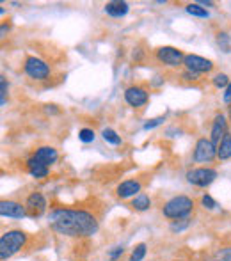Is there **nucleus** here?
Listing matches in <instances>:
<instances>
[{
	"label": "nucleus",
	"mask_w": 231,
	"mask_h": 261,
	"mask_svg": "<svg viewBox=\"0 0 231 261\" xmlns=\"http://www.w3.org/2000/svg\"><path fill=\"white\" fill-rule=\"evenodd\" d=\"M50 226L59 234L69 238L93 237L100 229L96 215L87 210L75 208H57L50 213Z\"/></svg>",
	"instance_id": "nucleus-1"
},
{
	"label": "nucleus",
	"mask_w": 231,
	"mask_h": 261,
	"mask_svg": "<svg viewBox=\"0 0 231 261\" xmlns=\"http://www.w3.org/2000/svg\"><path fill=\"white\" fill-rule=\"evenodd\" d=\"M27 233L21 229H9L0 237V259L6 261L20 252L27 244Z\"/></svg>",
	"instance_id": "nucleus-2"
},
{
	"label": "nucleus",
	"mask_w": 231,
	"mask_h": 261,
	"mask_svg": "<svg viewBox=\"0 0 231 261\" xmlns=\"http://www.w3.org/2000/svg\"><path fill=\"white\" fill-rule=\"evenodd\" d=\"M194 212V199L189 196H174L162 206V215L169 220H179L190 217Z\"/></svg>",
	"instance_id": "nucleus-3"
},
{
	"label": "nucleus",
	"mask_w": 231,
	"mask_h": 261,
	"mask_svg": "<svg viewBox=\"0 0 231 261\" xmlns=\"http://www.w3.org/2000/svg\"><path fill=\"white\" fill-rule=\"evenodd\" d=\"M185 178L190 185L204 189V187L212 185L217 179V171L212 167H196V169H190L185 174Z\"/></svg>",
	"instance_id": "nucleus-4"
},
{
	"label": "nucleus",
	"mask_w": 231,
	"mask_h": 261,
	"mask_svg": "<svg viewBox=\"0 0 231 261\" xmlns=\"http://www.w3.org/2000/svg\"><path fill=\"white\" fill-rule=\"evenodd\" d=\"M23 71L27 73V76H31L32 80H46L50 76V73H52V69H50V66L46 64L43 59L31 55V57L25 59Z\"/></svg>",
	"instance_id": "nucleus-5"
},
{
	"label": "nucleus",
	"mask_w": 231,
	"mask_h": 261,
	"mask_svg": "<svg viewBox=\"0 0 231 261\" xmlns=\"http://www.w3.org/2000/svg\"><path fill=\"white\" fill-rule=\"evenodd\" d=\"M155 57L160 64L169 66V68H179V66H183L185 54L174 46H160V48H157Z\"/></svg>",
	"instance_id": "nucleus-6"
},
{
	"label": "nucleus",
	"mask_w": 231,
	"mask_h": 261,
	"mask_svg": "<svg viewBox=\"0 0 231 261\" xmlns=\"http://www.w3.org/2000/svg\"><path fill=\"white\" fill-rule=\"evenodd\" d=\"M194 160L197 164H208L217 156V146L207 137H201L196 142V148H194Z\"/></svg>",
	"instance_id": "nucleus-7"
},
{
	"label": "nucleus",
	"mask_w": 231,
	"mask_h": 261,
	"mask_svg": "<svg viewBox=\"0 0 231 261\" xmlns=\"http://www.w3.org/2000/svg\"><path fill=\"white\" fill-rule=\"evenodd\" d=\"M183 66H185V69H189V71H192V73H197V75H201V73H210L212 69H214V62H212L210 59H204L196 54H187L185 59H183Z\"/></svg>",
	"instance_id": "nucleus-8"
},
{
	"label": "nucleus",
	"mask_w": 231,
	"mask_h": 261,
	"mask_svg": "<svg viewBox=\"0 0 231 261\" xmlns=\"http://www.w3.org/2000/svg\"><path fill=\"white\" fill-rule=\"evenodd\" d=\"M46 199L41 192H32L29 194V197L25 199V210H27V215L32 219H38V217L45 215L46 212Z\"/></svg>",
	"instance_id": "nucleus-9"
},
{
	"label": "nucleus",
	"mask_w": 231,
	"mask_h": 261,
	"mask_svg": "<svg viewBox=\"0 0 231 261\" xmlns=\"http://www.w3.org/2000/svg\"><path fill=\"white\" fill-rule=\"evenodd\" d=\"M149 93L142 86H130L124 89V101L134 109H141L148 103Z\"/></svg>",
	"instance_id": "nucleus-10"
},
{
	"label": "nucleus",
	"mask_w": 231,
	"mask_h": 261,
	"mask_svg": "<svg viewBox=\"0 0 231 261\" xmlns=\"http://www.w3.org/2000/svg\"><path fill=\"white\" fill-rule=\"evenodd\" d=\"M0 215L7 217V219H23L27 217V210H25V204L18 203V201L4 199L0 203Z\"/></svg>",
	"instance_id": "nucleus-11"
},
{
	"label": "nucleus",
	"mask_w": 231,
	"mask_h": 261,
	"mask_svg": "<svg viewBox=\"0 0 231 261\" xmlns=\"http://www.w3.org/2000/svg\"><path fill=\"white\" fill-rule=\"evenodd\" d=\"M142 190V183L139 179H124L117 185L116 194L121 199H128V197H135L139 196Z\"/></svg>",
	"instance_id": "nucleus-12"
},
{
	"label": "nucleus",
	"mask_w": 231,
	"mask_h": 261,
	"mask_svg": "<svg viewBox=\"0 0 231 261\" xmlns=\"http://www.w3.org/2000/svg\"><path fill=\"white\" fill-rule=\"evenodd\" d=\"M228 134V123H226V117L222 114H217L214 117V123H212V132H210V141L215 146H219V142L222 141V137Z\"/></svg>",
	"instance_id": "nucleus-13"
},
{
	"label": "nucleus",
	"mask_w": 231,
	"mask_h": 261,
	"mask_svg": "<svg viewBox=\"0 0 231 261\" xmlns=\"http://www.w3.org/2000/svg\"><path fill=\"white\" fill-rule=\"evenodd\" d=\"M25 169H27L29 174L36 179H43V178L48 176V167H46L43 162H39L34 155L27 158V162H25Z\"/></svg>",
	"instance_id": "nucleus-14"
},
{
	"label": "nucleus",
	"mask_w": 231,
	"mask_h": 261,
	"mask_svg": "<svg viewBox=\"0 0 231 261\" xmlns=\"http://www.w3.org/2000/svg\"><path fill=\"white\" fill-rule=\"evenodd\" d=\"M34 156L38 158L39 162H43V164H45L46 167L54 165V164H56V162L59 160L57 149H56V148H52V146H39V148L34 151Z\"/></svg>",
	"instance_id": "nucleus-15"
},
{
	"label": "nucleus",
	"mask_w": 231,
	"mask_h": 261,
	"mask_svg": "<svg viewBox=\"0 0 231 261\" xmlns=\"http://www.w3.org/2000/svg\"><path fill=\"white\" fill-rule=\"evenodd\" d=\"M105 13L109 14V16L112 18H123L128 14V11H130V6H128V2H123V0H111V2L105 4Z\"/></svg>",
	"instance_id": "nucleus-16"
},
{
	"label": "nucleus",
	"mask_w": 231,
	"mask_h": 261,
	"mask_svg": "<svg viewBox=\"0 0 231 261\" xmlns=\"http://www.w3.org/2000/svg\"><path fill=\"white\" fill-rule=\"evenodd\" d=\"M130 206L135 210V212H148L149 208H151V197L148 196V194L141 192L139 196H135L134 199H132Z\"/></svg>",
	"instance_id": "nucleus-17"
},
{
	"label": "nucleus",
	"mask_w": 231,
	"mask_h": 261,
	"mask_svg": "<svg viewBox=\"0 0 231 261\" xmlns=\"http://www.w3.org/2000/svg\"><path fill=\"white\" fill-rule=\"evenodd\" d=\"M217 158L219 160H229L231 158V132L222 137V141L217 146Z\"/></svg>",
	"instance_id": "nucleus-18"
},
{
	"label": "nucleus",
	"mask_w": 231,
	"mask_h": 261,
	"mask_svg": "<svg viewBox=\"0 0 231 261\" xmlns=\"http://www.w3.org/2000/svg\"><path fill=\"white\" fill-rule=\"evenodd\" d=\"M203 261H231V245H226V247L217 249V251H214Z\"/></svg>",
	"instance_id": "nucleus-19"
},
{
	"label": "nucleus",
	"mask_w": 231,
	"mask_h": 261,
	"mask_svg": "<svg viewBox=\"0 0 231 261\" xmlns=\"http://www.w3.org/2000/svg\"><path fill=\"white\" fill-rule=\"evenodd\" d=\"M101 137H104L105 142H109V144H112V146H121V144H123V139H121V135H117V132L112 130V128H104V130H101Z\"/></svg>",
	"instance_id": "nucleus-20"
},
{
	"label": "nucleus",
	"mask_w": 231,
	"mask_h": 261,
	"mask_svg": "<svg viewBox=\"0 0 231 261\" xmlns=\"http://www.w3.org/2000/svg\"><path fill=\"white\" fill-rule=\"evenodd\" d=\"M185 11L190 14V16H196V18H208L210 16V13H208L203 6H199L197 2L196 4H187Z\"/></svg>",
	"instance_id": "nucleus-21"
},
{
	"label": "nucleus",
	"mask_w": 231,
	"mask_h": 261,
	"mask_svg": "<svg viewBox=\"0 0 231 261\" xmlns=\"http://www.w3.org/2000/svg\"><path fill=\"white\" fill-rule=\"evenodd\" d=\"M146 252H148V245L146 244H137L134 249H132V254L128 261H142L146 256Z\"/></svg>",
	"instance_id": "nucleus-22"
},
{
	"label": "nucleus",
	"mask_w": 231,
	"mask_h": 261,
	"mask_svg": "<svg viewBox=\"0 0 231 261\" xmlns=\"http://www.w3.org/2000/svg\"><path fill=\"white\" fill-rule=\"evenodd\" d=\"M212 84H214V87H217V89H226L231 84V80L226 73H217V75L212 79Z\"/></svg>",
	"instance_id": "nucleus-23"
},
{
	"label": "nucleus",
	"mask_w": 231,
	"mask_h": 261,
	"mask_svg": "<svg viewBox=\"0 0 231 261\" xmlns=\"http://www.w3.org/2000/svg\"><path fill=\"white\" fill-rule=\"evenodd\" d=\"M189 226H190V217H187V219L173 220L169 227H171V231H173V233H182V231H185Z\"/></svg>",
	"instance_id": "nucleus-24"
},
{
	"label": "nucleus",
	"mask_w": 231,
	"mask_h": 261,
	"mask_svg": "<svg viewBox=\"0 0 231 261\" xmlns=\"http://www.w3.org/2000/svg\"><path fill=\"white\" fill-rule=\"evenodd\" d=\"M94 139H96V134H94V130H91V128H82V130H79V141L84 142V144H89Z\"/></svg>",
	"instance_id": "nucleus-25"
},
{
	"label": "nucleus",
	"mask_w": 231,
	"mask_h": 261,
	"mask_svg": "<svg viewBox=\"0 0 231 261\" xmlns=\"http://www.w3.org/2000/svg\"><path fill=\"white\" fill-rule=\"evenodd\" d=\"M217 43L219 46H221L222 50H224L226 54L231 52V45H229V36L226 34V32H219L217 34Z\"/></svg>",
	"instance_id": "nucleus-26"
},
{
	"label": "nucleus",
	"mask_w": 231,
	"mask_h": 261,
	"mask_svg": "<svg viewBox=\"0 0 231 261\" xmlns=\"http://www.w3.org/2000/svg\"><path fill=\"white\" fill-rule=\"evenodd\" d=\"M164 121H166V116H159V117H153V119H148L144 123V130H153V128L164 124Z\"/></svg>",
	"instance_id": "nucleus-27"
},
{
	"label": "nucleus",
	"mask_w": 231,
	"mask_h": 261,
	"mask_svg": "<svg viewBox=\"0 0 231 261\" xmlns=\"http://www.w3.org/2000/svg\"><path fill=\"white\" fill-rule=\"evenodd\" d=\"M201 206H203L204 210H215L217 208V203H215V199L212 196L204 194V196L201 197Z\"/></svg>",
	"instance_id": "nucleus-28"
},
{
	"label": "nucleus",
	"mask_w": 231,
	"mask_h": 261,
	"mask_svg": "<svg viewBox=\"0 0 231 261\" xmlns=\"http://www.w3.org/2000/svg\"><path fill=\"white\" fill-rule=\"evenodd\" d=\"M123 254H124V247H123V245H117V247L111 249V251L107 252L109 261H117V259H119Z\"/></svg>",
	"instance_id": "nucleus-29"
},
{
	"label": "nucleus",
	"mask_w": 231,
	"mask_h": 261,
	"mask_svg": "<svg viewBox=\"0 0 231 261\" xmlns=\"http://www.w3.org/2000/svg\"><path fill=\"white\" fill-rule=\"evenodd\" d=\"M7 100V82H6V76H0V103L2 107L6 105Z\"/></svg>",
	"instance_id": "nucleus-30"
},
{
	"label": "nucleus",
	"mask_w": 231,
	"mask_h": 261,
	"mask_svg": "<svg viewBox=\"0 0 231 261\" xmlns=\"http://www.w3.org/2000/svg\"><path fill=\"white\" fill-rule=\"evenodd\" d=\"M182 79L187 80V82H197V80H199V75H197V73L189 71V69H185V71H183V75H182Z\"/></svg>",
	"instance_id": "nucleus-31"
},
{
	"label": "nucleus",
	"mask_w": 231,
	"mask_h": 261,
	"mask_svg": "<svg viewBox=\"0 0 231 261\" xmlns=\"http://www.w3.org/2000/svg\"><path fill=\"white\" fill-rule=\"evenodd\" d=\"M222 100H224V103H231V84H229L228 87H226L224 96H222Z\"/></svg>",
	"instance_id": "nucleus-32"
},
{
	"label": "nucleus",
	"mask_w": 231,
	"mask_h": 261,
	"mask_svg": "<svg viewBox=\"0 0 231 261\" xmlns=\"http://www.w3.org/2000/svg\"><path fill=\"white\" fill-rule=\"evenodd\" d=\"M9 29H11V25L9 23H2V31H0V36H6V32H9Z\"/></svg>",
	"instance_id": "nucleus-33"
},
{
	"label": "nucleus",
	"mask_w": 231,
	"mask_h": 261,
	"mask_svg": "<svg viewBox=\"0 0 231 261\" xmlns=\"http://www.w3.org/2000/svg\"><path fill=\"white\" fill-rule=\"evenodd\" d=\"M197 4H199V6H203L204 9H207V7H212V6H214V2H210V0H199Z\"/></svg>",
	"instance_id": "nucleus-34"
},
{
	"label": "nucleus",
	"mask_w": 231,
	"mask_h": 261,
	"mask_svg": "<svg viewBox=\"0 0 231 261\" xmlns=\"http://www.w3.org/2000/svg\"><path fill=\"white\" fill-rule=\"evenodd\" d=\"M132 57H134V61H141L142 59V52H141V48H137L134 52V55H132Z\"/></svg>",
	"instance_id": "nucleus-35"
},
{
	"label": "nucleus",
	"mask_w": 231,
	"mask_h": 261,
	"mask_svg": "<svg viewBox=\"0 0 231 261\" xmlns=\"http://www.w3.org/2000/svg\"><path fill=\"white\" fill-rule=\"evenodd\" d=\"M46 112H48V114H59V109H56V105H46Z\"/></svg>",
	"instance_id": "nucleus-36"
},
{
	"label": "nucleus",
	"mask_w": 231,
	"mask_h": 261,
	"mask_svg": "<svg viewBox=\"0 0 231 261\" xmlns=\"http://www.w3.org/2000/svg\"><path fill=\"white\" fill-rule=\"evenodd\" d=\"M173 261H187V259H173Z\"/></svg>",
	"instance_id": "nucleus-37"
},
{
	"label": "nucleus",
	"mask_w": 231,
	"mask_h": 261,
	"mask_svg": "<svg viewBox=\"0 0 231 261\" xmlns=\"http://www.w3.org/2000/svg\"><path fill=\"white\" fill-rule=\"evenodd\" d=\"M229 119H231V110H229Z\"/></svg>",
	"instance_id": "nucleus-38"
}]
</instances>
